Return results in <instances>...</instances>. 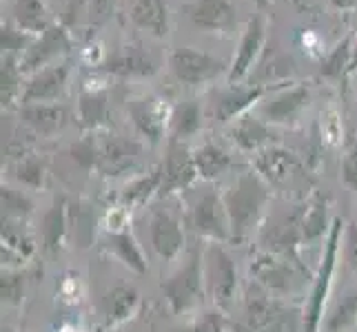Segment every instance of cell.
I'll return each mask as SVG.
<instances>
[{
    "label": "cell",
    "instance_id": "obj_43",
    "mask_svg": "<svg viewBox=\"0 0 357 332\" xmlns=\"http://www.w3.org/2000/svg\"><path fill=\"white\" fill-rule=\"evenodd\" d=\"M24 292V279L16 273H3V301L5 303H20Z\"/></svg>",
    "mask_w": 357,
    "mask_h": 332
},
{
    "label": "cell",
    "instance_id": "obj_46",
    "mask_svg": "<svg viewBox=\"0 0 357 332\" xmlns=\"http://www.w3.org/2000/svg\"><path fill=\"white\" fill-rule=\"evenodd\" d=\"M351 73H357V42L353 45V56H351V67H349V73H347V76H351Z\"/></svg>",
    "mask_w": 357,
    "mask_h": 332
},
{
    "label": "cell",
    "instance_id": "obj_1",
    "mask_svg": "<svg viewBox=\"0 0 357 332\" xmlns=\"http://www.w3.org/2000/svg\"><path fill=\"white\" fill-rule=\"evenodd\" d=\"M271 187L257 171H244L222 193V202L231 221V239L244 242L260 226V219L271 202Z\"/></svg>",
    "mask_w": 357,
    "mask_h": 332
},
{
    "label": "cell",
    "instance_id": "obj_2",
    "mask_svg": "<svg viewBox=\"0 0 357 332\" xmlns=\"http://www.w3.org/2000/svg\"><path fill=\"white\" fill-rule=\"evenodd\" d=\"M342 217H333V224H331L326 246L322 253V262H319L317 275L313 279V288L309 292V299L304 306V317H302V332H319L324 324V310H326V301H328V290L333 284V273H335V264H337V253L342 248V232H344Z\"/></svg>",
    "mask_w": 357,
    "mask_h": 332
},
{
    "label": "cell",
    "instance_id": "obj_35",
    "mask_svg": "<svg viewBox=\"0 0 357 332\" xmlns=\"http://www.w3.org/2000/svg\"><path fill=\"white\" fill-rule=\"evenodd\" d=\"M0 200H3V221L27 219L33 213V202L27 193L16 191L11 187L0 189Z\"/></svg>",
    "mask_w": 357,
    "mask_h": 332
},
{
    "label": "cell",
    "instance_id": "obj_23",
    "mask_svg": "<svg viewBox=\"0 0 357 332\" xmlns=\"http://www.w3.org/2000/svg\"><path fill=\"white\" fill-rule=\"evenodd\" d=\"M20 116L27 125L40 135H56L63 131L69 113L63 104H24L20 109Z\"/></svg>",
    "mask_w": 357,
    "mask_h": 332
},
{
    "label": "cell",
    "instance_id": "obj_42",
    "mask_svg": "<svg viewBox=\"0 0 357 332\" xmlns=\"http://www.w3.org/2000/svg\"><path fill=\"white\" fill-rule=\"evenodd\" d=\"M340 171H342L344 187L357 193V142L351 144L349 149H347V153H344Z\"/></svg>",
    "mask_w": 357,
    "mask_h": 332
},
{
    "label": "cell",
    "instance_id": "obj_38",
    "mask_svg": "<svg viewBox=\"0 0 357 332\" xmlns=\"http://www.w3.org/2000/svg\"><path fill=\"white\" fill-rule=\"evenodd\" d=\"M14 177L22 184V187L40 191V189H45V184H47V168H45V164L40 162V159L27 157V159H22V162L16 164Z\"/></svg>",
    "mask_w": 357,
    "mask_h": 332
},
{
    "label": "cell",
    "instance_id": "obj_30",
    "mask_svg": "<svg viewBox=\"0 0 357 332\" xmlns=\"http://www.w3.org/2000/svg\"><path fill=\"white\" fill-rule=\"evenodd\" d=\"M78 120L82 129H100L109 120V102L105 91H82L78 102Z\"/></svg>",
    "mask_w": 357,
    "mask_h": 332
},
{
    "label": "cell",
    "instance_id": "obj_31",
    "mask_svg": "<svg viewBox=\"0 0 357 332\" xmlns=\"http://www.w3.org/2000/svg\"><path fill=\"white\" fill-rule=\"evenodd\" d=\"M67 235V202L56 200L43 217V242L49 253H56L63 248V242Z\"/></svg>",
    "mask_w": 357,
    "mask_h": 332
},
{
    "label": "cell",
    "instance_id": "obj_37",
    "mask_svg": "<svg viewBox=\"0 0 357 332\" xmlns=\"http://www.w3.org/2000/svg\"><path fill=\"white\" fill-rule=\"evenodd\" d=\"M353 56V42L351 38H344L333 52H331L322 63V76L324 78H342L349 73Z\"/></svg>",
    "mask_w": 357,
    "mask_h": 332
},
{
    "label": "cell",
    "instance_id": "obj_27",
    "mask_svg": "<svg viewBox=\"0 0 357 332\" xmlns=\"http://www.w3.org/2000/svg\"><path fill=\"white\" fill-rule=\"evenodd\" d=\"M160 184H162V166L151 168L149 173H144L140 177L131 180L125 189L120 193V206L125 211H131V208L144 206L149 202L151 195L160 193Z\"/></svg>",
    "mask_w": 357,
    "mask_h": 332
},
{
    "label": "cell",
    "instance_id": "obj_28",
    "mask_svg": "<svg viewBox=\"0 0 357 332\" xmlns=\"http://www.w3.org/2000/svg\"><path fill=\"white\" fill-rule=\"evenodd\" d=\"M11 11H14L16 27L29 35H40L54 24L49 20V11L45 9L43 0H14Z\"/></svg>",
    "mask_w": 357,
    "mask_h": 332
},
{
    "label": "cell",
    "instance_id": "obj_45",
    "mask_svg": "<svg viewBox=\"0 0 357 332\" xmlns=\"http://www.w3.org/2000/svg\"><path fill=\"white\" fill-rule=\"evenodd\" d=\"M331 5L337 9H353L357 5V0H331Z\"/></svg>",
    "mask_w": 357,
    "mask_h": 332
},
{
    "label": "cell",
    "instance_id": "obj_47",
    "mask_svg": "<svg viewBox=\"0 0 357 332\" xmlns=\"http://www.w3.org/2000/svg\"><path fill=\"white\" fill-rule=\"evenodd\" d=\"M253 3H255L257 7H262V9H264V7H268V5H271V0H253Z\"/></svg>",
    "mask_w": 357,
    "mask_h": 332
},
{
    "label": "cell",
    "instance_id": "obj_11",
    "mask_svg": "<svg viewBox=\"0 0 357 332\" xmlns=\"http://www.w3.org/2000/svg\"><path fill=\"white\" fill-rule=\"evenodd\" d=\"M291 260L293 255L262 251L251 260V275L268 292H289L295 275Z\"/></svg>",
    "mask_w": 357,
    "mask_h": 332
},
{
    "label": "cell",
    "instance_id": "obj_49",
    "mask_svg": "<svg viewBox=\"0 0 357 332\" xmlns=\"http://www.w3.org/2000/svg\"><path fill=\"white\" fill-rule=\"evenodd\" d=\"M54 3H69V0H54Z\"/></svg>",
    "mask_w": 357,
    "mask_h": 332
},
{
    "label": "cell",
    "instance_id": "obj_3",
    "mask_svg": "<svg viewBox=\"0 0 357 332\" xmlns=\"http://www.w3.org/2000/svg\"><path fill=\"white\" fill-rule=\"evenodd\" d=\"M204 292L220 310H231L238 297V268L229 251L220 242L206 244L202 251Z\"/></svg>",
    "mask_w": 357,
    "mask_h": 332
},
{
    "label": "cell",
    "instance_id": "obj_6",
    "mask_svg": "<svg viewBox=\"0 0 357 332\" xmlns=\"http://www.w3.org/2000/svg\"><path fill=\"white\" fill-rule=\"evenodd\" d=\"M225 63L215 56L200 52L193 47H180L174 49L169 56V69L176 76L178 82L189 84V87H198V84L215 80L220 73L225 71Z\"/></svg>",
    "mask_w": 357,
    "mask_h": 332
},
{
    "label": "cell",
    "instance_id": "obj_36",
    "mask_svg": "<svg viewBox=\"0 0 357 332\" xmlns=\"http://www.w3.org/2000/svg\"><path fill=\"white\" fill-rule=\"evenodd\" d=\"M33 251H36V246L29 235H24V232L18 226L11 224V221H3V257L16 253L20 257V262L24 264V260H29Z\"/></svg>",
    "mask_w": 357,
    "mask_h": 332
},
{
    "label": "cell",
    "instance_id": "obj_21",
    "mask_svg": "<svg viewBox=\"0 0 357 332\" xmlns=\"http://www.w3.org/2000/svg\"><path fill=\"white\" fill-rule=\"evenodd\" d=\"M129 16L138 29L165 38L169 33V7L167 0H131Z\"/></svg>",
    "mask_w": 357,
    "mask_h": 332
},
{
    "label": "cell",
    "instance_id": "obj_39",
    "mask_svg": "<svg viewBox=\"0 0 357 332\" xmlns=\"http://www.w3.org/2000/svg\"><path fill=\"white\" fill-rule=\"evenodd\" d=\"M227 326L229 322H227L225 310L208 308V310H202L200 315H195L187 326L176 332H227Z\"/></svg>",
    "mask_w": 357,
    "mask_h": 332
},
{
    "label": "cell",
    "instance_id": "obj_14",
    "mask_svg": "<svg viewBox=\"0 0 357 332\" xmlns=\"http://www.w3.org/2000/svg\"><path fill=\"white\" fill-rule=\"evenodd\" d=\"M264 40H266V24L260 16H255L246 22V29H244L242 40H240V49H238L236 60H233V65L229 69V82L231 84H238L240 80H244L246 76H249V71L253 69L255 60L262 54Z\"/></svg>",
    "mask_w": 357,
    "mask_h": 332
},
{
    "label": "cell",
    "instance_id": "obj_41",
    "mask_svg": "<svg viewBox=\"0 0 357 332\" xmlns=\"http://www.w3.org/2000/svg\"><path fill=\"white\" fill-rule=\"evenodd\" d=\"M342 255L353 270H357V221H347L342 232Z\"/></svg>",
    "mask_w": 357,
    "mask_h": 332
},
{
    "label": "cell",
    "instance_id": "obj_12",
    "mask_svg": "<svg viewBox=\"0 0 357 332\" xmlns=\"http://www.w3.org/2000/svg\"><path fill=\"white\" fill-rule=\"evenodd\" d=\"M69 31L63 24H52L45 33L38 35V40H33L31 47L22 54L20 58V69L22 73H38L45 69L54 58L65 54L69 49Z\"/></svg>",
    "mask_w": 357,
    "mask_h": 332
},
{
    "label": "cell",
    "instance_id": "obj_32",
    "mask_svg": "<svg viewBox=\"0 0 357 332\" xmlns=\"http://www.w3.org/2000/svg\"><path fill=\"white\" fill-rule=\"evenodd\" d=\"M357 322V288H347L340 299L333 303V308L324 317L322 328L326 332H344Z\"/></svg>",
    "mask_w": 357,
    "mask_h": 332
},
{
    "label": "cell",
    "instance_id": "obj_7",
    "mask_svg": "<svg viewBox=\"0 0 357 332\" xmlns=\"http://www.w3.org/2000/svg\"><path fill=\"white\" fill-rule=\"evenodd\" d=\"M195 180H200L198 166H195L193 151L180 140H171L167 146V157L162 164V184L160 195H171L178 191L191 189Z\"/></svg>",
    "mask_w": 357,
    "mask_h": 332
},
{
    "label": "cell",
    "instance_id": "obj_17",
    "mask_svg": "<svg viewBox=\"0 0 357 332\" xmlns=\"http://www.w3.org/2000/svg\"><path fill=\"white\" fill-rule=\"evenodd\" d=\"M253 168L262 175L268 187H282L298 173L300 162L295 153L282 149V146H268V149L255 155Z\"/></svg>",
    "mask_w": 357,
    "mask_h": 332
},
{
    "label": "cell",
    "instance_id": "obj_40",
    "mask_svg": "<svg viewBox=\"0 0 357 332\" xmlns=\"http://www.w3.org/2000/svg\"><path fill=\"white\" fill-rule=\"evenodd\" d=\"M33 35L20 31L18 27H11V24H3V31H0V45H3V54L5 56H16L24 54L31 47Z\"/></svg>",
    "mask_w": 357,
    "mask_h": 332
},
{
    "label": "cell",
    "instance_id": "obj_24",
    "mask_svg": "<svg viewBox=\"0 0 357 332\" xmlns=\"http://www.w3.org/2000/svg\"><path fill=\"white\" fill-rule=\"evenodd\" d=\"M244 328L249 332L264 330L275 322V306L268 299V290L260 284L249 288V294L244 299V315H242Z\"/></svg>",
    "mask_w": 357,
    "mask_h": 332
},
{
    "label": "cell",
    "instance_id": "obj_16",
    "mask_svg": "<svg viewBox=\"0 0 357 332\" xmlns=\"http://www.w3.org/2000/svg\"><path fill=\"white\" fill-rule=\"evenodd\" d=\"M100 69L120 78H149L158 71V65L151 54H146L142 47L127 45L118 49L114 56H109L100 65Z\"/></svg>",
    "mask_w": 357,
    "mask_h": 332
},
{
    "label": "cell",
    "instance_id": "obj_34",
    "mask_svg": "<svg viewBox=\"0 0 357 332\" xmlns=\"http://www.w3.org/2000/svg\"><path fill=\"white\" fill-rule=\"evenodd\" d=\"M193 157H195V166H198L200 180H206V182L225 175L233 164L231 157L215 144H202L200 149L193 151Z\"/></svg>",
    "mask_w": 357,
    "mask_h": 332
},
{
    "label": "cell",
    "instance_id": "obj_20",
    "mask_svg": "<svg viewBox=\"0 0 357 332\" xmlns=\"http://www.w3.org/2000/svg\"><path fill=\"white\" fill-rule=\"evenodd\" d=\"M273 140L271 127L262 118H255L251 113H244L231 127V142L244 153H260L264 146Z\"/></svg>",
    "mask_w": 357,
    "mask_h": 332
},
{
    "label": "cell",
    "instance_id": "obj_10",
    "mask_svg": "<svg viewBox=\"0 0 357 332\" xmlns=\"http://www.w3.org/2000/svg\"><path fill=\"white\" fill-rule=\"evenodd\" d=\"M149 239L160 260L176 262L184 251V230L180 219L165 208H155L149 219Z\"/></svg>",
    "mask_w": 357,
    "mask_h": 332
},
{
    "label": "cell",
    "instance_id": "obj_5",
    "mask_svg": "<svg viewBox=\"0 0 357 332\" xmlns=\"http://www.w3.org/2000/svg\"><path fill=\"white\" fill-rule=\"evenodd\" d=\"M189 226L208 242H229L231 239V221L225 208L222 195L215 191H204L198 200L191 204L189 211Z\"/></svg>",
    "mask_w": 357,
    "mask_h": 332
},
{
    "label": "cell",
    "instance_id": "obj_26",
    "mask_svg": "<svg viewBox=\"0 0 357 332\" xmlns=\"http://www.w3.org/2000/svg\"><path fill=\"white\" fill-rule=\"evenodd\" d=\"M268 87H251V89H240V91H231L225 93L220 100L215 102V120L218 122H229V120H238L244 116L253 104H257L266 95Z\"/></svg>",
    "mask_w": 357,
    "mask_h": 332
},
{
    "label": "cell",
    "instance_id": "obj_22",
    "mask_svg": "<svg viewBox=\"0 0 357 332\" xmlns=\"http://www.w3.org/2000/svg\"><path fill=\"white\" fill-rule=\"evenodd\" d=\"M140 308V294L131 286H116L102 301L105 324L102 328H118L127 324L129 319Z\"/></svg>",
    "mask_w": 357,
    "mask_h": 332
},
{
    "label": "cell",
    "instance_id": "obj_15",
    "mask_svg": "<svg viewBox=\"0 0 357 332\" xmlns=\"http://www.w3.org/2000/svg\"><path fill=\"white\" fill-rule=\"evenodd\" d=\"M309 97H311L309 89L302 87V84L282 91L278 89L273 97H268L266 102L257 106V111H260V118L266 125H289V122H293L300 116L302 109H306Z\"/></svg>",
    "mask_w": 357,
    "mask_h": 332
},
{
    "label": "cell",
    "instance_id": "obj_48",
    "mask_svg": "<svg viewBox=\"0 0 357 332\" xmlns=\"http://www.w3.org/2000/svg\"><path fill=\"white\" fill-rule=\"evenodd\" d=\"M120 332H142V330H120Z\"/></svg>",
    "mask_w": 357,
    "mask_h": 332
},
{
    "label": "cell",
    "instance_id": "obj_33",
    "mask_svg": "<svg viewBox=\"0 0 357 332\" xmlns=\"http://www.w3.org/2000/svg\"><path fill=\"white\" fill-rule=\"evenodd\" d=\"M22 69L18 56H3V69H0V102L3 109H11L22 97Z\"/></svg>",
    "mask_w": 357,
    "mask_h": 332
},
{
    "label": "cell",
    "instance_id": "obj_4",
    "mask_svg": "<svg viewBox=\"0 0 357 332\" xmlns=\"http://www.w3.org/2000/svg\"><path fill=\"white\" fill-rule=\"evenodd\" d=\"M162 292L174 315H184L193 310L195 306L206 297L204 277H202V255L191 253L176 273L162 281Z\"/></svg>",
    "mask_w": 357,
    "mask_h": 332
},
{
    "label": "cell",
    "instance_id": "obj_13",
    "mask_svg": "<svg viewBox=\"0 0 357 332\" xmlns=\"http://www.w3.org/2000/svg\"><path fill=\"white\" fill-rule=\"evenodd\" d=\"M142 149L138 142L120 138V135H112L102 146L100 155H98V171L105 177H120L133 171V166L138 164Z\"/></svg>",
    "mask_w": 357,
    "mask_h": 332
},
{
    "label": "cell",
    "instance_id": "obj_9",
    "mask_svg": "<svg viewBox=\"0 0 357 332\" xmlns=\"http://www.w3.org/2000/svg\"><path fill=\"white\" fill-rule=\"evenodd\" d=\"M69 80V63L45 67L24 82L20 102L24 104H56L65 95Z\"/></svg>",
    "mask_w": 357,
    "mask_h": 332
},
{
    "label": "cell",
    "instance_id": "obj_8",
    "mask_svg": "<svg viewBox=\"0 0 357 332\" xmlns=\"http://www.w3.org/2000/svg\"><path fill=\"white\" fill-rule=\"evenodd\" d=\"M129 118L133 122L135 131L142 138H146L151 144H158L162 140L165 131L169 129L171 122V111L165 100H160L155 95H144V97H133L127 104Z\"/></svg>",
    "mask_w": 357,
    "mask_h": 332
},
{
    "label": "cell",
    "instance_id": "obj_18",
    "mask_svg": "<svg viewBox=\"0 0 357 332\" xmlns=\"http://www.w3.org/2000/svg\"><path fill=\"white\" fill-rule=\"evenodd\" d=\"M187 16L204 31H229L236 24V7L229 0H193L187 5Z\"/></svg>",
    "mask_w": 357,
    "mask_h": 332
},
{
    "label": "cell",
    "instance_id": "obj_25",
    "mask_svg": "<svg viewBox=\"0 0 357 332\" xmlns=\"http://www.w3.org/2000/svg\"><path fill=\"white\" fill-rule=\"evenodd\" d=\"M333 219H328V202L324 195L313 193L302 206V244H313L331 230Z\"/></svg>",
    "mask_w": 357,
    "mask_h": 332
},
{
    "label": "cell",
    "instance_id": "obj_19",
    "mask_svg": "<svg viewBox=\"0 0 357 332\" xmlns=\"http://www.w3.org/2000/svg\"><path fill=\"white\" fill-rule=\"evenodd\" d=\"M102 248L107 253H112L116 260H120L129 270H133L135 275H144L146 270H149L138 239H135L133 232L127 230L125 226L107 228V232L102 235Z\"/></svg>",
    "mask_w": 357,
    "mask_h": 332
},
{
    "label": "cell",
    "instance_id": "obj_44",
    "mask_svg": "<svg viewBox=\"0 0 357 332\" xmlns=\"http://www.w3.org/2000/svg\"><path fill=\"white\" fill-rule=\"evenodd\" d=\"M71 155L80 166L89 168V166H98V155H100V149H96L89 140H82V142L71 146Z\"/></svg>",
    "mask_w": 357,
    "mask_h": 332
},
{
    "label": "cell",
    "instance_id": "obj_29",
    "mask_svg": "<svg viewBox=\"0 0 357 332\" xmlns=\"http://www.w3.org/2000/svg\"><path fill=\"white\" fill-rule=\"evenodd\" d=\"M202 127V109L198 102H182L174 111H171V122H169V131H171V140H180L184 142L191 135H195Z\"/></svg>",
    "mask_w": 357,
    "mask_h": 332
}]
</instances>
